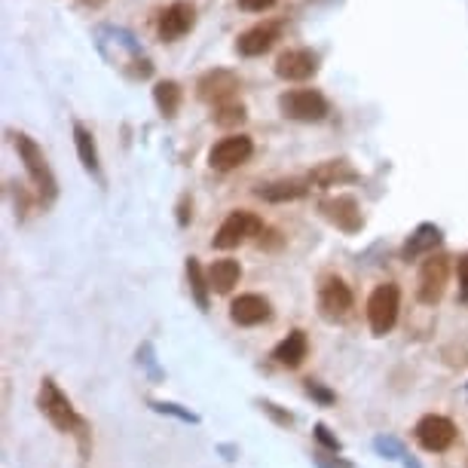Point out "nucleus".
Listing matches in <instances>:
<instances>
[{
    "mask_svg": "<svg viewBox=\"0 0 468 468\" xmlns=\"http://www.w3.org/2000/svg\"><path fill=\"white\" fill-rule=\"evenodd\" d=\"M239 89H242V80L227 68H212L196 80L199 101L212 104V108H224V104H230Z\"/></svg>",
    "mask_w": 468,
    "mask_h": 468,
    "instance_id": "obj_6",
    "label": "nucleus"
},
{
    "mask_svg": "<svg viewBox=\"0 0 468 468\" xmlns=\"http://www.w3.org/2000/svg\"><path fill=\"white\" fill-rule=\"evenodd\" d=\"M307 395H309V398H316L318 404H325V407L337 401V395H334L331 389H325V386H322V383H316V380H307Z\"/></svg>",
    "mask_w": 468,
    "mask_h": 468,
    "instance_id": "obj_27",
    "label": "nucleus"
},
{
    "mask_svg": "<svg viewBox=\"0 0 468 468\" xmlns=\"http://www.w3.org/2000/svg\"><path fill=\"white\" fill-rule=\"evenodd\" d=\"M212 120L218 126H224V129H230V126H242L245 120H248V108H245V104L230 101V104H224V108L214 110Z\"/></svg>",
    "mask_w": 468,
    "mask_h": 468,
    "instance_id": "obj_24",
    "label": "nucleus"
},
{
    "mask_svg": "<svg viewBox=\"0 0 468 468\" xmlns=\"http://www.w3.org/2000/svg\"><path fill=\"white\" fill-rule=\"evenodd\" d=\"M352 288L346 285L340 276H331L322 282V288H318V316L325 318V322L337 325L343 322V318L352 312Z\"/></svg>",
    "mask_w": 468,
    "mask_h": 468,
    "instance_id": "obj_8",
    "label": "nucleus"
},
{
    "mask_svg": "<svg viewBox=\"0 0 468 468\" xmlns=\"http://www.w3.org/2000/svg\"><path fill=\"white\" fill-rule=\"evenodd\" d=\"M80 4L89 6V10H95V6H104V4H108V0H80Z\"/></svg>",
    "mask_w": 468,
    "mask_h": 468,
    "instance_id": "obj_34",
    "label": "nucleus"
},
{
    "mask_svg": "<svg viewBox=\"0 0 468 468\" xmlns=\"http://www.w3.org/2000/svg\"><path fill=\"white\" fill-rule=\"evenodd\" d=\"M190 218H193V212H190V199L184 196V199H181V205H178V224L187 227V224H190Z\"/></svg>",
    "mask_w": 468,
    "mask_h": 468,
    "instance_id": "obj_33",
    "label": "nucleus"
},
{
    "mask_svg": "<svg viewBox=\"0 0 468 468\" xmlns=\"http://www.w3.org/2000/svg\"><path fill=\"white\" fill-rule=\"evenodd\" d=\"M441 242H444L441 227H435V224H420L411 236H407L404 248H401V260H407V264H411V260H420V257H432L435 248H438Z\"/></svg>",
    "mask_w": 468,
    "mask_h": 468,
    "instance_id": "obj_16",
    "label": "nucleus"
},
{
    "mask_svg": "<svg viewBox=\"0 0 468 468\" xmlns=\"http://www.w3.org/2000/svg\"><path fill=\"white\" fill-rule=\"evenodd\" d=\"M447 279H450V257L444 255V251H438V255L422 260V266H420V288H416L420 303L435 307V303L444 297V291H447Z\"/></svg>",
    "mask_w": 468,
    "mask_h": 468,
    "instance_id": "obj_7",
    "label": "nucleus"
},
{
    "mask_svg": "<svg viewBox=\"0 0 468 468\" xmlns=\"http://www.w3.org/2000/svg\"><path fill=\"white\" fill-rule=\"evenodd\" d=\"M404 463H407V468H420V463H416V459H411V456H407Z\"/></svg>",
    "mask_w": 468,
    "mask_h": 468,
    "instance_id": "obj_35",
    "label": "nucleus"
},
{
    "mask_svg": "<svg viewBox=\"0 0 468 468\" xmlns=\"http://www.w3.org/2000/svg\"><path fill=\"white\" fill-rule=\"evenodd\" d=\"M37 407L47 416L52 426L62 435H74L80 441V450L89 453V444H92V435H89V422L77 413V407L71 404V398L58 389V383L52 377H43L40 389H37Z\"/></svg>",
    "mask_w": 468,
    "mask_h": 468,
    "instance_id": "obj_1",
    "label": "nucleus"
},
{
    "mask_svg": "<svg viewBox=\"0 0 468 468\" xmlns=\"http://www.w3.org/2000/svg\"><path fill=\"white\" fill-rule=\"evenodd\" d=\"M413 435L426 453H444L453 447V441H456V426H453V420H447V416L429 413L416 422Z\"/></svg>",
    "mask_w": 468,
    "mask_h": 468,
    "instance_id": "obj_10",
    "label": "nucleus"
},
{
    "mask_svg": "<svg viewBox=\"0 0 468 468\" xmlns=\"http://www.w3.org/2000/svg\"><path fill=\"white\" fill-rule=\"evenodd\" d=\"M307 184L309 181H300V178H282V181L260 184L255 193H257V199H264V203H294V199L307 196V190H309Z\"/></svg>",
    "mask_w": 468,
    "mask_h": 468,
    "instance_id": "obj_18",
    "label": "nucleus"
},
{
    "mask_svg": "<svg viewBox=\"0 0 468 468\" xmlns=\"http://www.w3.org/2000/svg\"><path fill=\"white\" fill-rule=\"evenodd\" d=\"M456 273H459V297L468 303V251L456 260Z\"/></svg>",
    "mask_w": 468,
    "mask_h": 468,
    "instance_id": "obj_30",
    "label": "nucleus"
},
{
    "mask_svg": "<svg viewBox=\"0 0 468 468\" xmlns=\"http://www.w3.org/2000/svg\"><path fill=\"white\" fill-rule=\"evenodd\" d=\"M398 309H401V291L395 282H383L377 285L368 297V325L377 337H386L398 322Z\"/></svg>",
    "mask_w": 468,
    "mask_h": 468,
    "instance_id": "obj_4",
    "label": "nucleus"
},
{
    "mask_svg": "<svg viewBox=\"0 0 468 468\" xmlns=\"http://www.w3.org/2000/svg\"><path fill=\"white\" fill-rule=\"evenodd\" d=\"M307 181L325 190V187H340V184H355L359 181V172L346 160H325L307 175Z\"/></svg>",
    "mask_w": 468,
    "mask_h": 468,
    "instance_id": "obj_17",
    "label": "nucleus"
},
{
    "mask_svg": "<svg viewBox=\"0 0 468 468\" xmlns=\"http://www.w3.org/2000/svg\"><path fill=\"white\" fill-rule=\"evenodd\" d=\"M279 110L294 123H322L328 117V99L318 89H288L279 95Z\"/></svg>",
    "mask_w": 468,
    "mask_h": 468,
    "instance_id": "obj_3",
    "label": "nucleus"
},
{
    "mask_svg": "<svg viewBox=\"0 0 468 468\" xmlns=\"http://www.w3.org/2000/svg\"><path fill=\"white\" fill-rule=\"evenodd\" d=\"M10 138H13V144H16L22 166H25L28 178H31V184L37 187V193H40V199L43 203H52V199L58 196V181H56V175H52L47 156H43V151L37 147V141L31 135H25V132H13Z\"/></svg>",
    "mask_w": 468,
    "mask_h": 468,
    "instance_id": "obj_2",
    "label": "nucleus"
},
{
    "mask_svg": "<svg viewBox=\"0 0 468 468\" xmlns=\"http://www.w3.org/2000/svg\"><path fill=\"white\" fill-rule=\"evenodd\" d=\"M307 352H309L307 334L291 331L276 349H273V359H276V364H282V368H300L303 359H307Z\"/></svg>",
    "mask_w": 468,
    "mask_h": 468,
    "instance_id": "obj_20",
    "label": "nucleus"
},
{
    "mask_svg": "<svg viewBox=\"0 0 468 468\" xmlns=\"http://www.w3.org/2000/svg\"><path fill=\"white\" fill-rule=\"evenodd\" d=\"M74 144H77V156H80V162H83L86 172L99 178V175H101L99 151H95V138H92V132H89L83 123H74Z\"/></svg>",
    "mask_w": 468,
    "mask_h": 468,
    "instance_id": "obj_21",
    "label": "nucleus"
},
{
    "mask_svg": "<svg viewBox=\"0 0 468 468\" xmlns=\"http://www.w3.org/2000/svg\"><path fill=\"white\" fill-rule=\"evenodd\" d=\"M245 13H266L270 6H276V0H239Z\"/></svg>",
    "mask_w": 468,
    "mask_h": 468,
    "instance_id": "obj_31",
    "label": "nucleus"
},
{
    "mask_svg": "<svg viewBox=\"0 0 468 468\" xmlns=\"http://www.w3.org/2000/svg\"><path fill=\"white\" fill-rule=\"evenodd\" d=\"M151 407L156 413H169V416H178L181 422H199V416L196 413H190V411H181L178 404H172V401H151Z\"/></svg>",
    "mask_w": 468,
    "mask_h": 468,
    "instance_id": "obj_25",
    "label": "nucleus"
},
{
    "mask_svg": "<svg viewBox=\"0 0 468 468\" xmlns=\"http://www.w3.org/2000/svg\"><path fill=\"white\" fill-rule=\"evenodd\" d=\"M181 99H184V89L175 83V80H160V83L153 86V101H156V108H160V114L162 117H172L181 110Z\"/></svg>",
    "mask_w": 468,
    "mask_h": 468,
    "instance_id": "obj_22",
    "label": "nucleus"
},
{
    "mask_svg": "<svg viewBox=\"0 0 468 468\" xmlns=\"http://www.w3.org/2000/svg\"><path fill=\"white\" fill-rule=\"evenodd\" d=\"M316 463L318 468H352L346 463V459H340V456H325V453H316Z\"/></svg>",
    "mask_w": 468,
    "mask_h": 468,
    "instance_id": "obj_32",
    "label": "nucleus"
},
{
    "mask_svg": "<svg viewBox=\"0 0 468 468\" xmlns=\"http://www.w3.org/2000/svg\"><path fill=\"white\" fill-rule=\"evenodd\" d=\"M251 153H255V141L248 135H227L212 147L208 166L214 172H233V169H239L251 160Z\"/></svg>",
    "mask_w": 468,
    "mask_h": 468,
    "instance_id": "obj_11",
    "label": "nucleus"
},
{
    "mask_svg": "<svg viewBox=\"0 0 468 468\" xmlns=\"http://www.w3.org/2000/svg\"><path fill=\"white\" fill-rule=\"evenodd\" d=\"M318 212H322V218L328 221L331 227L343 230V233H359V230L364 227L359 199L346 196V193H337V196H325L322 203H318Z\"/></svg>",
    "mask_w": 468,
    "mask_h": 468,
    "instance_id": "obj_9",
    "label": "nucleus"
},
{
    "mask_svg": "<svg viewBox=\"0 0 468 468\" xmlns=\"http://www.w3.org/2000/svg\"><path fill=\"white\" fill-rule=\"evenodd\" d=\"M316 71H318V52L312 49H285L276 58V77L288 80V83L309 80Z\"/></svg>",
    "mask_w": 468,
    "mask_h": 468,
    "instance_id": "obj_15",
    "label": "nucleus"
},
{
    "mask_svg": "<svg viewBox=\"0 0 468 468\" xmlns=\"http://www.w3.org/2000/svg\"><path fill=\"white\" fill-rule=\"evenodd\" d=\"M260 411H264V413H270L273 416V420H276L279 422V426H294V413H288V411H282V407L279 404H273V401H260Z\"/></svg>",
    "mask_w": 468,
    "mask_h": 468,
    "instance_id": "obj_26",
    "label": "nucleus"
},
{
    "mask_svg": "<svg viewBox=\"0 0 468 468\" xmlns=\"http://www.w3.org/2000/svg\"><path fill=\"white\" fill-rule=\"evenodd\" d=\"M282 37V22H257L255 28H248V31L239 34V40H236V52L245 58H257L264 56V52H270L276 47V40Z\"/></svg>",
    "mask_w": 468,
    "mask_h": 468,
    "instance_id": "obj_13",
    "label": "nucleus"
},
{
    "mask_svg": "<svg viewBox=\"0 0 468 468\" xmlns=\"http://www.w3.org/2000/svg\"><path fill=\"white\" fill-rule=\"evenodd\" d=\"M230 318H233V325H239V328H257V325L273 318V307L264 294H239L230 303Z\"/></svg>",
    "mask_w": 468,
    "mask_h": 468,
    "instance_id": "obj_14",
    "label": "nucleus"
},
{
    "mask_svg": "<svg viewBox=\"0 0 468 468\" xmlns=\"http://www.w3.org/2000/svg\"><path fill=\"white\" fill-rule=\"evenodd\" d=\"M260 233H264V221H260L257 214L239 208V212H230L224 224L218 227V233H214V239H212V248H218V251L239 248L242 242H248L251 236H260Z\"/></svg>",
    "mask_w": 468,
    "mask_h": 468,
    "instance_id": "obj_5",
    "label": "nucleus"
},
{
    "mask_svg": "<svg viewBox=\"0 0 468 468\" xmlns=\"http://www.w3.org/2000/svg\"><path fill=\"white\" fill-rule=\"evenodd\" d=\"M374 447L380 450L383 456H389V459L404 456V450H401V444L395 441V438H377V441H374Z\"/></svg>",
    "mask_w": 468,
    "mask_h": 468,
    "instance_id": "obj_29",
    "label": "nucleus"
},
{
    "mask_svg": "<svg viewBox=\"0 0 468 468\" xmlns=\"http://www.w3.org/2000/svg\"><path fill=\"white\" fill-rule=\"evenodd\" d=\"M312 432H316V438H318V441H322L331 453H340V450H343V444H340L337 438L331 435V429L325 426V422H316V429H312Z\"/></svg>",
    "mask_w": 468,
    "mask_h": 468,
    "instance_id": "obj_28",
    "label": "nucleus"
},
{
    "mask_svg": "<svg viewBox=\"0 0 468 468\" xmlns=\"http://www.w3.org/2000/svg\"><path fill=\"white\" fill-rule=\"evenodd\" d=\"M187 282H190V294L193 300H196V307L208 309V291H212V285H208V276L203 273L196 257H187Z\"/></svg>",
    "mask_w": 468,
    "mask_h": 468,
    "instance_id": "obj_23",
    "label": "nucleus"
},
{
    "mask_svg": "<svg viewBox=\"0 0 468 468\" xmlns=\"http://www.w3.org/2000/svg\"><path fill=\"white\" fill-rule=\"evenodd\" d=\"M205 276H208V285H212L214 294H230L236 285H239L242 266H239V260H233V257H221L208 266Z\"/></svg>",
    "mask_w": 468,
    "mask_h": 468,
    "instance_id": "obj_19",
    "label": "nucleus"
},
{
    "mask_svg": "<svg viewBox=\"0 0 468 468\" xmlns=\"http://www.w3.org/2000/svg\"><path fill=\"white\" fill-rule=\"evenodd\" d=\"M193 25H196V6L187 4V0H175L156 19V34H160V40L175 43L184 34H190Z\"/></svg>",
    "mask_w": 468,
    "mask_h": 468,
    "instance_id": "obj_12",
    "label": "nucleus"
}]
</instances>
